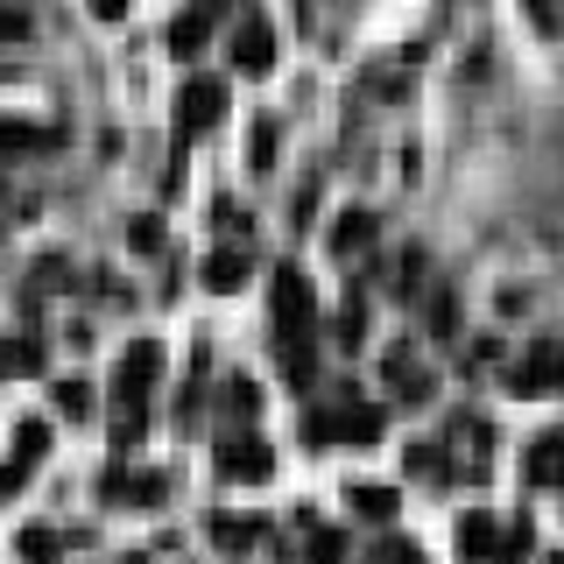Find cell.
I'll return each mask as SVG.
<instances>
[{
	"instance_id": "cell-14",
	"label": "cell",
	"mask_w": 564,
	"mask_h": 564,
	"mask_svg": "<svg viewBox=\"0 0 564 564\" xmlns=\"http://www.w3.org/2000/svg\"><path fill=\"white\" fill-rule=\"evenodd\" d=\"M458 551H466V557H487L494 551V516H466V522H458Z\"/></svg>"
},
{
	"instance_id": "cell-18",
	"label": "cell",
	"mask_w": 564,
	"mask_h": 564,
	"mask_svg": "<svg viewBox=\"0 0 564 564\" xmlns=\"http://www.w3.org/2000/svg\"><path fill=\"white\" fill-rule=\"evenodd\" d=\"M346 508H360V516H395V494L388 487H346Z\"/></svg>"
},
{
	"instance_id": "cell-23",
	"label": "cell",
	"mask_w": 564,
	"mask_h": 564,
	"mask_svg": "<svg viewBox=\"0 0 564 564\" xmlns=\"http://www.w3.org/2000/svg\"><path fill=\"white\" fill-rule=\"evenodd\" d=\"M134 254H163V219H134Z\"/></svg>"
},
{
	"instance_id": "cell-12",
	"label": "cell",
	"mask_w": 564,
	"mask_h": 564,
	"mask_svg": "<svg viewBox=\"0 0 564 564\" xmlns=\"http://www.w3.org/2000/svg\"><path fill=\"white\" fill-rule=\"evenodd\" d=\"M205 282H212V290H240V282H247V254H240V247H219V254L205 261Z\"/></svg>"
},
{
	"instance_id": "cell-25",
	"label": "cell",
	"mask_w": 564,
	"mask_h": 564,
	"mask_svg": "<svg viewBox=\"0 0 564 564\" xmlns=\"http://www.w3.org/2000/svg\"><path fill=\"white\" fill-rule=\"evenodd\" d=\"M226 416H254V381H226Z\"/></svg>"
},
{
	"instance_id": "cell-21",
	"label": "cell",
	"mask_w": 564,
	"mask_h": 564,
	"mask_svg": "<svg viewBox=\"0 0 564 564\" xmlns=\"http://www.w3.org/2000/svg\"><path fill=\"white\" fill-rule=\"evenodd\" d=\"M311 564H346V536H339V529H317V536H311Z\"/></svg>"
},
{
	"instance_id": "cell-10",
	"label": "cell",
	"mask_w": 564,
	"mask_h": 564,
	"mask_svg": "<svg viewBox=\"0 0 564 564\" xmlns=\"http://www.w3.org/2000/svg\"><path fill=\"white\" fill-rule=\"evenodd\" d=\"M205 35H212V8H191L184 22L170 29V50H176V57H198V50H205Z\"/></svg>"
},
{
	"instance_id": "cell-5",
	"label": "cell",
	"mask_w": 564,
	"mask_h": 564,
	"mask_svg": "<svg viewBox=\"0 0 564 564\" xmlns=\"http://www.w3.org/2000/svg\"><path fill=\"white\" fill-rule=\"evenodd\" d=\"M269 57H275L269 22H240V35H234V70H269Z\"/></svg>"
},
{
	"instance_id": "cell-24",
	"label": "cell",
	"mask_w": 564,
	"mask_h": 564,
	"mask_svg": "<svg viewBox=\"0 0 564 564\" xmlns=\"http://www.w3.org/2000/svg\"><path fill=\"white\" fill-rule=\"evenodd\" d=\"M22 557L29 564H50V557H57V536H50V529H29V536H22Z\"/></svg>"
},
{
	"instance_id": "cell-27",
	"label": "cell",
	"mask_w": 564,
	"mask_h": 564,
	"mask_svg": "<svg viewBox=\"0 0 564 564\" xmlns=\"http://www.w3.org/2000/svg\"><path fill=\"white\" fill-rule=\"evenodd\" d=\"M360 332H367V311H360V304H346V311H339V339L352 346V339H360Z\"/></svg>"
},
{
	"instance_id": "cell-2",
	"label": "cell",
	"mask_w": 564,
	"mask_h": 564,
	"mask_svg": "<svg viewBox=\"0 0 564 564\" xmlns=\"http://www.w3.org/2000/svg\"><path fill=\"white\" fill-rule=\"evenodd\" d=\"M388 388H395V395H402V402H431V395H437V381H431V367H416V360H410V352H402V346H395V352H388Z\"/></svg>"
},
{
	"instance_id": "cell-7",
	"label": "cell",
	"mask_w": 564,
	"mask_h": 564,
	"mask_svg": "<svg viewBox=\"0 0 564 564\" xmlns=\"http://www.w3.org/2000/svg\"><path fill=\"white\" fill-rule=\"evenodd\" d=\"M275 317L282 325H311V282L304 275H290V269L275 275Z\"/></svg>"
},
{
	"instance_id": "cell-15",
	"label": "cell",
	"mask_w": 564,
	"mask_h": 564,
	"mask_svg": "<svg viewBox=\"0 0 564 564\" xmlns=\"http://www.w3.org/2000/svg\"><path fill=\"white\" fill-rule=\"evenodd\" d=\"M212 543H219V551H247V543H254V522H247V516H219V522H212Z\"/></svg>"
},
{
	"instance_id": "cell-13",
	"label": "cell",
	"mask_w": 564,
	"mask_h": 564,
	"mask_svg": "<svg viewBox=\"0 0 564 564\" xmlns=\"http://www.w3.org/2000/svg\"><path fill=\"white\" fill-rule=\"evenodd\" d=\"M487 557H501V564H522V557H536V529L529 522H508L501 536H494V551Z\"/></svg>"
},
{
	"instance_id": "cell-1",
	"label": "cell",
	"mask_w": 564,
	"mask_h": 564,
	"mask_svg": "<svg viewBox=\"0 0 564 564\" xmlns=\"http://www.w3.org/2000/svg\"><path fill=\"white\" fill-rule=\"evenodd\" d=\"M508 388H516V395H551V388H564V346L522 352V360L508 367Z\"/></svg>"
},
{
	"instance_id": "cell-30",
	"label": "cell",
	"mask_w": 564,
	"mask_h": 564,
	"mask_svg": "<svg viewBox=\"0 0 564 564\" xmlns=\"http://www.w3.org/2000/svg\"><path fill=\"white\" fill-rule=\"evenodd\" d=\"M551 564H564V557H551Z\"/></svg>"
},
{
	"instance_id": "cell-22",
	"label": "cell",
	"mask_w": 564,
	"mask_h": 564,
	"mask_svg": "<svg viewBox=\"0 0 564 564\" xmlns=\"http://www.w3.org/2000/svg\"><path fill=\"white\" fill-rule=\"evenodd\" d=\"M57 410L64 416H85V410H93V388H85V381H57Z\"/></svg>"
},
{
	"instance_id": "cell-26",
	"label": "cell",
	"mask_w": 564,
	"mask_h": 564,
	"mask_svg": "<svg viewBox=\"0 0 564 564\" xmlns=\"http://www.w3.org/2000/svg\"><path fill=\"white\" fill-rule=\"evenodd\" d=\"M275 163V120H254V170Z\"/></svg>"
},
{
	"instance_id": "cell-6",
	"label": "cell",
	"mask_w": 564,
	"mask_h": 564,
	"mask_svg": "<svg viewBox=\"0 0 564 564\" xmlns=\"http://www.w3.org/2000/svg\"><path fill=\"white\" fill-rule=\"evenodd\" d=\"M155 375H163V346H128V360H120V395H141V388H149Z\"/></svg>"
},
{
	"instance_id": "cell-3",
	"label": "cell",
	"mask_w": 564,
	"mask_h": 564,
	"mask_svg": "<svg viewBox=\"0 0 564 564\" xmlns=\"http://www.w3.org/2000/svg\"><path fill=\"white\" fill-rule=\"evenodd\" d=\"M317 437H346V445H375V437H381V410H339V416H317Z\"/></svg>"
},
{
	"instance_id": "cell-16",
	"label": "cell",
	"mask_w": 564,
	"mask_h": 564,
	"mask_svg": "<svg viewBox=\"0 0 564 564\" xmlns=\"http://www.w3.org/2000/svg\"><path fill=\"white\" fill-rule=\"evenodd\" d=\"M529 473H536V480H564V437H543V445L529 452Z\"/></svg>"
},
{
	"instance_id": "cell-9",
	"label": "cell",
	"mask_w": 564,
	"mask_h": 564,
	"mask_svg": "<svg viewBox=\"0 0 564 564\" xmlns=\"http://www.w3.org/2000/svg\"><path fill=\"white\" fill-rule=\"evenodd\" d=\"M57 134H43L35 120H0V155H35V149H50Z\"/></svg>"
},
{
	"instance_id": "cell-29",
	"label": "cell",
	"mask_w": 564,
	"mask_h": 564,
	"mask_svg": "<svg viewBox=\"0 0 564 564\" xmlns=\"http://www.w3.org/2000/svg\"><path fill=\"white\" fill-rule=\"evenodd\" d=\"M381 564H423L416 551H381Z\"/></svg>"
},
{
	"instance_id": "cell-20",
	"label": "cell",
	"mask_w": 564,
	"mask_h": 564,
	"mask_svg": "<svg viewBox=\"0 0 564 564\" xmlns=\"http://www.w3.org/2000/svg\"><path fill=\"white\" fill-rule=\"evenodd\" d=\"M29 35H35L29 8H0V43H29Z\"/></svg>"
},
{
	"instance_id": "cell-19",
	"label": "cell",
	"mask_w": 564,
	"mask_h": 564,
	"mask_svg": "<svg viewBox=\"0 0 564 564\" xmlns=\"http://www.w3.org/2000/svg\"><path fill=\"white\" fill-rule=\"evenodd\" d=\"M35 367H43V360H35L29 339H0V375H35Z\"/></svg>"
},
{
	"instance_id": "cell-11",
	"label": "cell",
	"mask_w": 564,
	"mask_h": 564,
	"mask_svg": "<svg viewBox=\"0 0 564 564\" xmlns=\"http://www.w3.org/2000/svg\"><path fill=\"white\" fill-rule=\"evenodd\" d=\"M367 234H375V212H346V219L339 226H332V254H360V247H367Z\"/></svg>"
},
{
	"instance_id": "cell-28",
	"label": "cell",
	"mask_w": 564,
	"mask_h": 564,
	"mask_svg": "<svg viewBox=\"0 0 564 564\" xmlns=\"http://www.w3.org/2000/svg\"><path fill=\"white\" fill-rule=\"evenodd\" d=\"M120 8H128V0H93V14H99V22H113Z\"/></svg>"
},
{
	"instance_id": "cell-8",
	"label": "cell",
	"mask_w": 564,
	"mask_h": 564,
	"mask_svg": "<svg viewBox=\"0 0 564 564\" xmlns=\"http://www.w3.org/2000/svg\"><path fill=\"white\" fill-rule=\"evenodd\" d=\"M176 120H184V128H212V120H219V85H184V99H176Z\"/></svg>"
},
{
	"instance_id": "cell-4",
	"label": "cell",
	"mask_w": 564,
	"mask_h": 564,
	"mask_svg": "<svg viewBox=\"0 0 564 564\" xmlns=\"http://www.w3.org/2000/svg\"><path fill=\"white\" fill-rule=\"evenodd\" d=\"M219 466H226V480H269V445H254V437H226V452H219Z\"/></svg>"
},
{
	"instance_id": "cell-17",
	"label": "cell",
	"mask_w": 564,
	"mask_h": 564,
	"mask_svg": "<svg viewBox=\"0 0 564 564\" xmlns=\"http://www.w3.org/2000/svg\"><path fill=\"white\" fill-rule=\"evenodd\" d=\"M423 317H431L437 339H452V332H458V296L452 290H431V311H423Z\"/></svg>"
}]
</instances>
